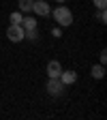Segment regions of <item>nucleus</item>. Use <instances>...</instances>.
I'll return each instance as SVG.
<instances>
[{"instance_id":"obj_1","label":"nucleus","mask_w":107,"mask_h":120,"mask_svg":"<svg viewBox=\"0 0 107 120\" xmlns=\"http://www.w3.org/2000/svg\"><path fill=\"white\" fill-rule=\"evenodd\" d=\"M52 15H54V19H56L58 26H71V24H73V13H71L69 7L58 4V7L52 11Z\"/></svg>"},{"instance_id":"obj_2","label":"nucleus","mask_w":107,"mask_h":120,"mask_svg":"<svg viewBox=\"0 0 107 120\" xmlns=\"http://www.w3.org/2000/svg\"><path fill=\"white\" fill-rule=\"evenodd\" d=\"M7 37H9L11 43H19V41H24V37H26V30L22 28V24H11V26L7 28Z\"/></svg>"},{"instance_id":"obj_3","label":"nucleus","mask_w":107,"mask_h":120,"mask_svg":"<svg viewBox=\"0 0 107 120\" xmlns=\"http://www.w3.org/2000/svg\"><path fill=\"white\" fill-rule=\"evenodd\" d=\"M32 11H34L37 15H41V17H45V15H49V13H52L49 4L45 2V0H32Z\"/></svg>"},{"instance_id":"obj_4","label":"nucleus","mask_w":107,"mask_h":120,"mask_svg":"<svg viewBox=\"0 0 107 120\" xmlns=\"http://www.w3.org/2000/svg\"><path fill=\"white\" fill-rule=\"evenodd\" d=\"M62 88H64V84L60 82L58 77H49V82H47V92L52 97H58L60 92H62Z\"/></svg>"},{"instance_id":"obj_5","label":"nucleus","mask_w":107,"mask_h":120,"mask_svg":"<svg viewBox=\"0 0 107 120\" xmlns=\"http://www.w3.org/2000/svg\"><path fill=\"white\" fill-rule=\"evenodd\" d=\"M60 73H62V64H60L58 60H49V62H47V75L60 79Z\"/></svg>"},{"instance_id":"obj_6","label":"nucleus","mask_w":107,"mask_h":120,"mask_svg":"<svg viewBox=\"0 0 107 120\" xmlns=\"http://www.w3.org/2000/svg\"><path fill=\"white\" fill-rule=\"evenodd\" d=\"M60 82H62L64 86H71V84L77 82V73L75 71H62L60 73Z\"/></svg>"},{"instance_id":"obj_7","label":"nucleus","mask_w":107,"mask_h":120,"mask_svg":"<svg viewBox=\"0 0 107 120\" xmlns=\"http://www.w3.org/2000/svg\"><path fill=\"white\" fill-rule=\"evenodd\" d=\"M92 77L94 79H103L105 77V64H94L92 67Z\"/></svg>"},{"instance_id":"obj_8","label":"nucleus","mask_w":107,"mask_h":120,"mask_svg":"<svg viewBox=\"0 0 107 120\" xmlns=\"http://www.w3.org/2000/svg\"><path fill=\"white\" fill-rule=\"evenodd\" d=\"M22 28H24V30H37V19H34V17L22 19Z\"/></svg>"},{"instance_id":"obj_9","label":"nucleus","mask_w":107,"mask_h":120,"mask_svg":"<svg viewBox=\"0 0 107 120\" xmlns=\"http://www.w3.org/2000/svg\"><path fill=\"white\" fill-rule=\"evenodd\" d=\"M32 11V0H19V13Z\"/></svg>"},{"instance_id":"obj_10","label":"nucleus","mask_w":107,"mask_h":120,"mask_svg":"<svg viewBox=\"0 0 107 120\" xmlns=\"http://www.w3.org/2000/svg\"><path fill=\"white\" fill-rule=\"evenodd\" d=\"M9 19H11V24H22L24 17H22V13H19V11H15V13H11V17H9Z\"/></svg>"},{"instance_id":"obj_11","label":"nucleus","mask_w":107,"mask_h":120,"mask_svg":"<svg viewBox=\"0 0 107 120\" xmlns=\"http://www.w3.org/2000/svg\"><path fill=\"white\" fill-rule=\"evenodd\" d=\"M96 19H99L101 24H107V13H105V9H99V13H96Z\"/></svg>"},{"instance_id":"obj_12","label":"nucleus","mask_w":107,"mask_h":120,"mask_svg":"<svg viewBox=\"0 0 107 120\" xmlns=\"http://www.w3.org/2000/svg\"><path fill=\"white\" fill-rule=\"evenodd\" d=\"M24 39H30V41H37L39 39V32L37 30H26V37Z\"/></svg>"},{"instance_id":"obj_13","label":"nucleus","mask_w":107,"mask_h":120,"mask_svg":"<svg viewBox=\"0 0 107 120\" xmlns=\"http://www.w3.org/2000/svg\"><path fill=\"white\" fill-rule=\"evenodd\" d=\"M92 2H94L96 9H105V7H107V0H92Z\"/></svg>"},{"instance_id":"obj_14","label":"nucleus","mask_w":107,"mask_h":120,"mask_svg":"<svg viewBox=\"0 0 107 120\" xmlns=\"http://www.w3.org/2000/svg\"><path fill=\"white\" fill-rule=\"evenodd\" d=\"M99 58H101V64H105V62H107V52H105V49H101Z\"/></svg>"},{"instance_id":"obj_15","label":"nucleus","mask_w":107,"mask_h":120,"mask_svg":"<svg viewBox=\"0 0 107 120\" xmlns=\"http://www.w3.org/2000/svg\"><path fill=\"white\" fill-rule=\"evenodd\" d=\"M52 34H54V37H62V32H60L58 28H54V30H52Z\"/></svg>"},{"instance_id":"obj_16","label":"nucleus","mask_w":107,"mask_h":120,"mask_svg":"<svg viewBox=\"0 0 107 120\" xmlns=\"http://www.w3.org/2000/svg\"><path fill=\"white\" fill-rule=\"evenodd\" d=\"M56 2H58V4H60V2H66V0H56Z\"/></svg>"}]
</instances>
